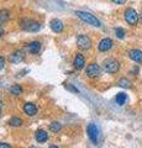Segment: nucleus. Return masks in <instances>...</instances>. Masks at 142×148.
Listing matches in <instances>:
<instances>
[{
  "mask_svg": "<svg viewBox=\"0 0 142 148\" xmlns=\"http://www.w3.org/2000/svg\"><path fill=\"white\" fill-rule=\"evenodd\" d=\"M48 148H59V147H57V146H49Z\"/></svg>",
  "mask_w": 142,
  "mask_h": 148,
  "instance_id": "nucleus-28",
  "label": "nucleus"
},
{
  "mask_svg": "<svg viewBox=\"0 0 142 148\" xmlns=\"http://www.w3.org/2000/svg\"><path fill=\"white\" fill-rule=\"evenodd\" d=\"M100 72H102V68H100V66L98 63H90L88 64V67H86L85 69V75L90 78V79H93V78H97L100 75Z\"/></svg>",
  "mask_w": 142,
  "mask_h": 148,
  "instance_id": "nucleus-7",
  "label": "nucleus"
},
{
  "mask_svg": "<svg viewBox=\"0 0 142 148\" xmlns=\"http://www.w3.org/2000/svg\"><path fill=\"white\" fill-rule=\"evenodd\" d=\"M62 130V123L58 122V121H54L52 123H49V131L53 132V133H57Z\"/></svg>",
  "mask_w": 142,
  "mask_h": 148,
  "instance_id": "nucleus-20",
  "label": "nucleus"
},
{
  "mask_svg": "<svg viewBox=\"0 0 142 148\" xmlns=\"http://www.w3.org/2000/svg\"><path fill=\"white\" fill-rule=\"evenodd\" d=\"M75 15L80 18L82 21L86 22L88 25H91L94 27H102V21L99 20L97 16H94L93 14H90L88 11H83V10H77Z\"/></svg>",
  "mask_w": 142,
  "mask_h": 148,
  "instance_id": "nucleus-1",
  "label": "nucleus"
},
{
  "mask_svg": "<svg viewBox=\"0 0 142 148\" xmlns=\"http://www.w3.org/2000/svg\"><path fill=\"white\" fill-rule=\"evenodd\" d=\"M127 54H129L130 59H132L135 63H142V51L141 49H137V48L130 49Z\"/></svg>",
  "mask_w": 142,
  "mask_h": 148,
  "instance_id": "nucleus-14",
  "label": "nucleus"
},
{
  "mask_svg": "<svg viewBox=\"0 0 142 148\" xmlns=\"http://www.w3.org/2000/svg\"><path fill=\"white\" fill-rule=\"evenodd\" d=\"M9 18H10V11L6 9L0 10V24H5Z\"/></svg>",
  "mask_w": 142,
  "mask_h": 148,
  "instance_id": "nucleus-18",
  "label": "nucleus"
},
{
  "mask_svg": "<svg viewBox=\"0 0 142 148\" xmlns=\"http://www.w3.org/2000/svg\"><path fill=\"white\" fill-rule=\"evenodd\" d=\"M3 35H4V30L1 29V26H0V38L3 37Z\"/></svg>",
  "mask_w": 142,
  "mask_h": 148,
  "instance_id": "nucleus-27",
  "label": "nucleus"
},
{
  "mask_svg": "<svg viewBox=\"0 0 142 148\" xmlns=\"http://www.w3.org/2000/svg\"><path fill=\"white\" fill-rule=\"evenodd\" d=\"M123 18H125L126 24H129L130 26H136L139 24V18H140V15L135 9L132 8H127L125 12H123Z\"/></svg>",
  "mask_w": 142,
  "mask_h": 148,
  "instance_id": "nucleus-4",
  "label": "nucleus"
},
{
  "mask_svg": "<svg viewBox=\"0 0 142 148\" xmlns=\"http://www.w3.org/2000/svg\"><path fill=\"white\" fill-rule=\"evenodd\" d=\"M0 116H1V112H0Z\"/></svg>",
  "mask_w": 142,
  "mask_h": 148,
  "instance_id": "nucleus-31",
  "label": "nucleus"
},
{
  "mask_svg": "<svg viewBox=\"0 0 142 148\" xmlns=\"http://www.w3.org/2000/svg\"><path fill=\"white\" fill-rule=\"evenodd\" d=\"M66 88H67L68 90L73 91V92H77V94H78V92H79V90H78L77 88H74V86H73V85H71V84H67V85H66Z\"/></svg>",
  "mask_w": 142,
  "mask_h": 148,
  "instance_id": "nucleus-23",
  "label": "nucleus"
},
{
  "mask_svg": "<svg viewBox=\"0 0 142 148\" xmlns=\"http://www.w3.org/2000/svg\"><path fill=\"white\" fill-rule=\"evenodd\" d=\"M73 66L77 71H80V69H83L84 66H85V58L84 56L82 53H77L75 57H74V61H73Z\"/></svg>",
  "mask_w": 142,
  "mask_h": 148,
  "instance_id": "nucleus-12",
  "label": "nucleus"
},
{
  "mask_svg": "<svg viewBox=\"0 0 142 148\" xmlns=\"http://www.w3.org/2000/svg\"><path fill=\"white\" fill-rule=\"evenodd\" d=\"M114 31H115V35H116V37L119 40H123L126 37V31L123 30L122 27H116Z\"/></svg>",
  "mask_w": 142,
  "mask_h": 148,
  "instance_id": "nucleus-22",
  "label": "nucleus"
},
{
  "mask_svg": "<svg viewBox=\"0 0 142 148\" xmlns=\"http://www.w3.org/2000/svg\"><path fill=\"white\" fill-rule=\"evenodd\" d=\"M114 47V41L109 37H104L103 40H100V42L98 45V49L100 52H109L110 49Z\"/></svg>",
  "mask_w": 142,
  "mask_h": 148,
  "instance_id": "nucleus-8",
  "label": "nucleus"
},
{
  "mask_svg": "<svg viewBox=\"0 0 142 148\" xmlns=\"http://www.w3.org/2000/svg\"><path fill=\"white\" fill-rule=\"evenodd\" d=\"M102 67H103L104 71L106 73H109V74H116L119 71H120L121 64H120V62H119L116 58L108 57V58H105L103 61Z\"/></svg>",
  "mask_w": 142,
  "mask_h": 148,
  "instance_id": "nucleus-2",
  "label": "nucleus"
},
{
  "mask_svg": "<svg viewBox=\"0 0 142 148\" xmlns=\"http://www.w3.org/2000/svg\"><path fill=\"white\" fill-rule=\"evenodd\" d=\"M49 29H51L54 34H61L64 30V25L59 18H52L49 21Z\"/></svg>",
  "mask_w": 142,
  "mask_h": 148,
  "instance_id": "nucleus-10",
  "label": "nucleus"
},
{
  "mask_svg": "<svg viewBox=\"0 0 142 148\" xmlns=\"http://www.w3.org/2000/svg\"><path fill=\"white\" fill-rule=\"evenodd\" d=\"M1 106H3V103H1V100H0V109H1Z\"/></svg>",
  "mask_w": 142,
  "mask_h": 148,
  "instance_id": "nucleus-29",
  "label": "nucleus"
},
{
  "mask_svg": "<svg viewBox=\"0 0 142 148\" xmlns=\"http://www.w3.org/2000/svg\"><path fill=\"white\" fill-rule=\"evenodd\" d=\"M114 4H117V5H121V4H125L126 0H111Z\"/></svg>",
  "mask_w": 142,
  "mask_h": 148,
  "instance_id": "nucleus-26",
  "label": "nucleus"
},
{
  "mask_svg": "<svg viewBox=\"0 0 142 148\" xmlns=\"http://www.w3.org/2000/svg\"><path fill=\"white\" fill-rule=\"evenodd\" d=\"M75 43H77V47L79 49H82V51H89L91 48V46H93V42H91L90 37L84 35V34L77 36Z\"/></svg>",
  "mask_w": 142,
  "mask_h": 148,
  "instance_id": "nucleus-6",
  "label": "nucleus"
},
{
  "mask_svg": "<svg viewBox=\"0 0 142 148\" xmlns=\"http://www.w3.org/2000/svg\"><path fill=\"white\" fill-rule=\"evenodd\" d=\"M22 111H24L25 115H27V116H30V117L36 116L38 112L37 106H36L34 103H25L24 106H22Z\"/></svg>",
  "mask_w": 142,
  "mask_h": 148,
  "instance_id": "nucleus-9",
  "label": "nucleus"
},
{
  "mask_svg": "<svg viewBox=\"0 0 142 148\" xmlns=\"http://www.w3.org/2000/svg\"><path fill=\"white\" fill-rule=\"evenodd\" d=\"M41 47H42L41 41H31V42L26 45V48L31 54H38L41 51Z\"/></svg>",
  "mask_w": 142,
  "mask_h": 148,
  "instance_id": "nucleus-11",
  "label": "nucleus"
},
{
  "mask_svg": "<svg viewBox=\"0 0 142 148\" xmlns=\"http://www.w3.org/2000/svg\"><path fill=\"white\" fill-rule=\"evenodd\" d=\"M22 123H24V121H22L21 117H17V116H14L11 119H9L8 121V125L11 127H21Z\"/></svg>",
  "mask_w": 142,
  "mask_h": 148,
  "instance_id": "nucleus-16",
  "label": "nucleus"
},
{
  "mask_svg": "<svg viewBox=\"0 0 142 148\" xmlns=\"http://www.w3.org/2000/svg\"><path fill=\"white\" fill-rule=\"evenodd\" d=\"M117 85L121 88H125V89H129V88H131V82L127 78H120L117 80Z\"/></svg>",
  "mask_w": 142,
  "mask_h": 148,
  "instance_id": "nucleus-21",
  "label": "nucleus"
},
{
  "mask_svg": "<svg viewBox=\"0 0 142 148\" xmlns=\"http://www.w3.org/2000/svg\"><path fill=\"white\" fill-rule=\"evenodd\" d=\"M22 86L20 85V84H14L11 88H10V92L14 95V96H19V95H21L22 94Z\"/></svg>",
  "mask_w": 142,
  "mask_h": 148,
  "instance_id": "nucleus-19",
  "label": "nucleus"
},
{
  "mask_svg": "<svg viewBox=\"0 0 142 148\" xmlns=\"http://www.w3.org/2000/svg\"><path fill=\"white\" fill-rule=\"evenodd\" d=\"M24 58H25V54L22 51H15L11 56H10V61L14 63V64H19L21 63L22 61H24Z\"/></svg>",
  "mask_w": 142,
  "mask_h": 148,
  "instance_id": "nucleus-15",
  "label": "nucleus"
},
{
  "mask_svg": "<svg viewBox=\"0 0 142 148\" xmlns=\"http://www.w3.org/2000/svg\"><path fill=\"white\" fill-rule=\"evenodd\" d=\"M86 135H88L89 140L94 143V145H98L99 140H100V130L99 127L95 125L94 122H90L86 127Z\"/></svg>",
  "mask_w": 142,
  "mask_h": 148,
  "instance_id": "nucleus-5",
  "label": "nucleus"
},
{
  "mask_svg": "<svg viewBox=\"0 0 142 148\" xmlns=\"http://www.w3.org/2000/svg\"><path fill=\"white\" fill-rule=\"evenodd\" d=\"M0 148H11V145L6 142H0Z\"/></svg>",
  "mask_w": 142,
  "mask_h": 148,
  "instance_id": "nucleus-25",
  "label": "nucleus"
},
{
  "mask_svg": "<svg viewBox=\"0 0 142 148\" xmlns=\"http://www.w3.org/2000/svg\"><path fill=\"white\" fill-rule=\"evenodd\" d=\"M126 101H127V95L125 94V92H122V91L121 92H117L116 96H115V103L117 105L122 106V105L126 104Z\"/></svg>",
  "mask_w": 142,
  "mask_h": 148,
  "instance_id": "nucleus-17",
  "label": "nucleus"
},
{
  "mask_svg": "<svg viewBox=\"0 0 142 148\" xmlns=\"http://www.w3.org/2000/svg\"><path fill=\"white\" fill-rule=\"evenodd\" d=\"M48 138H49V135L47 133V131H45V130H42V128H40V130H37V131L35 132V140L37 141L38 143L47 142Z\"/></svg>",
  "mask_w": 142,
  "mask_h": 148,
  "instance_id": "nucleus-13",
  "label": "nucleus"
},
{
  "mask_svg": "<svg viewBox=\"0 0 142 148\" xmlns=\"http://www.w3.org/2000/svg\"><path fill=\"white\" fill-rule=\"evenodd\" d=\"M30 148H37V147H34V146H32V147H30Z\"/></svg>",
  "mask_w": 142,
  "mask_h": 148,
  "instance_id": "nucleus-30",
  "label": "nucleus"
},
{
  "mask_svg": "<svg viewBox=\"0 0 142 148\" xmlns=\"http://www.w3.org/2000/svg\"><path fill=\"white\" fill-rule=\"evenodd\" d=\"M5 67V58L3 57V56H0V71Z\"/></svg>",
  "mask_w": 142,
  "mask_h": 148,
  "instance_id": "nucleus-24",
  "label": "nucleus"
},
{
  "mask_svg": "<svg viewBox=\"0 0 142 148\" xmlns=\"http://www.w3.org/2000/svg\"><path fill=\"white\" fill-rule=\"evenodd\" d=\"M20 27L26 32H38L42 29V25L38 21L34 20V18H29V17H24L20 21Z\"/></svg>",
  "mask_w": 142,
  "mask_h": 148,
  "instance_id": "nucleus-3",
  "label": "nucleus"
}]
</instances>
